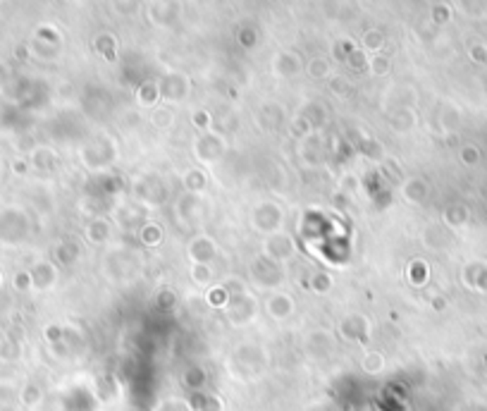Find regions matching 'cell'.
<instances>
[{
  "instance_id": "cell-11",
  "label": "cell",
  "mask_w": 487,
  "mask_h": 411,
  "mask_svg": "<svg viewBox=\"0 0 487 411\" xmlns=\"http://www.w3.org/2000/svg\"><path fill=\"white\" fill-rule=\"evenodd\" d=\"M294 311H296V302H294V297L289 295V292L275 290V292H270V295H268L266 313L273 318V321L285 323V321H289V318L294 316Z\"/></svg>"
},
{
  "instance_id": "cell-37",
  "label": "cell",
  "mask_w": 487,
  "mask_h": 411,
  "mask_svg": "<svg viewBox=\"0 0 487 411\" xmlns=\"http://www.w3.org/2000/svg\"><path fill=\"white\" fill-rule=\"evenodd\" d=\"M461 160L466 163V165H473V163H478V151L476 146H466L461 151Z\"/></svg>"
},
{
  "instance_id": "cell-35",
  "label": "cell",
  "mask_w": 487,
  "mask_h": 411,
  "mask_svg": "<svg viewBox=\"0 0 487 411\" xmlns=\"http://www.w3.org/2000/svg\"><path fill=\"white\" fill-rule=\"evenodd\" d=\"M339 187L344 189V192H359V177H354V175H344V177L339 180Z\"/></svg>"
},
{
  "instance_id": "cell-26",
  "label": "cell",
  "mask_w": 487,
  "mask_h": 411,
  "mask_svg": "<svg viewBox=\"0 0 487 411\" xmlns=\"http://www.w3.org/2000/svg\"><path fill=\"white\" fill-rule=\"evenodd\" d=\"M55 256L62 265H72L79 258V246L75 244V241H62V244L58 246Z\"/></svg>"
},
{
  "instance_id": "cell-38",
  "label": "cell",
  "mask_w": 487,
  "mask_h": 411,
  "mask_svg": "<svg viewBox=\"0 0 487 411\" xmlns=\"http://www.w3.org/2000/svg\"><path fill=\"white\" fill-rule=\"evenodd\" d=\"M346 89H349V82L344 80V77H334V80H332V91H334V94H346Z\"/></svg>"
},
{
  "instance_id": "cell-16",
  "label": "cell",
  "mask_w": 487,
  "mask_h": 411,
  "mask_svg": "<svg viewBox=\"0 0 487 411\" xmlns=\"http://www.w3.org/2000/svg\"><path fill=\"white\" fill-rule=\"evenodd\" d=\"M273 70H275V75L282 77V80H289V77H296L301 72V60L292 53V50H280L273 60Z\"/></svg>"
},
{
  "instance_id": "cell-27",
  "label": "cell",
  "mask_w": 487,
  "mask_h": 411,
  "mask_svg": "<svg viewBox=\"0 0 487 411\" xmlns=\"http://www.w3.org/2000/svg\"><path fill=\"white\" fill-rule=\"evenodd\" d=\"M155 306H158L160 311L175 309V306H177V295H175V290H170V287H163V290L155 295Z\"/></svg>"
},
{
  "instance_id": "cell-17",
  "label": "cell",
  "mask_w": 487,
  "mask_h": 411,
  "mask_svg": "<svg viewBox=\"0 0 487 411\" xmlns=\"http://www.w3.org/2000/svg\"><path fill=\"white\" fill-rule=\"evenodd\" d=\"M29 278H31V287H36V290H50V287H55L58 270H55V265L48 263V261H41V263L29 273Z\"/></svg>"
},
{
  "instance_id": "cell-19",
  "label": "cell",
  "mask_w": 487,
  "mask_h": 411,
  "mask_svg": "<svg viewBox=\"0 0 487 411\" xmlns=\"http://www.w3.org/2000/svg\"><path fill=\"white\" fill-rule=\"evenodd\" d=\"M299 158L301 163H304L306 168H318L320 165V160H322V155L318 151V143H315V136H306L304 143L299 146Z\"/></svg>"
},
{
  "instance_id": "cell-13",
  "label": "cell",
  "mask_w": 487,
  "mask_h": 411,
  "mask_svg": "<svg viewBox=\"0 0 487 411\" xmlns=\"http://www.w3.org/2000/svg\"><path fill=\"white\" fill-rule=\"evenodd\" d=\"M84 237H87L89 244H94V246L108 244L110 237H113V220L105 218V215H96V218H91L89 225L84 227Z\"/></svg>"
},
{
  "instance_id": "cell-34",
  "label": "cell",
  "mask_w": 487,
  "mask_h": 411,
  "mask_svg": "<svg viewBox=\"0 0 487 411\" xmlns=\"http://www.w3.org/2000/svg\"><path fill=\"white\" fill-rule=\"evenodd\" d=\"M153 125L158 129H168L170 125H173V113H170V110H155V113H153Z\"/></svg>"
},
{
  "instance_id": "cell-24",
  "label": "cell",
  "mask_w": 487,
  "mask_h": 411,
  "mask_svg": "<svg viewBox=\"0 0 487 411\" xmlns=\"http://www.w3.org/2000/svg\"><path fill=\"white\" fill-rule=\"evenodd\" d=\"M308 287L315 292V295H327V292H332V275L330 273H325V270H315L311 280H308Z\"/></svg>"
},
{
  "instance_id": "cell-20",
  "label": "cell",
  "mask_w": 487,
  "mask_h": 411,
  "mask_svg": "<svg viewBox=\"0 0 487 411\" xmlns=\"http://www.w3.org/2000/svg\"><path fill=\"white\" fill-rule=\"evenodd\" d=\"M442 218L449 227H464L466 223H469L471 215H469V208H466L464 204H452V206H447Z\"/></svg>"
},
{
  "instance_id": "cell-30",
  "label": "cell",
  "mask_w": 487,
  "mask_h": 411,
  "mask_svg": "<svg viewBox=\"0 0 487 411\" xmlns=\"http://www.w3.org/2000/svg\"><path fill=\"white\" fill-rule=\"evenodd\" d=\"M308 75L313 77V80H325V77H330V62L322 60V57H315L308 65Z\"/></svg>"
},
{
  "instance_id": "cell-3",
  "label": "cell",
  "mask_w": 487,
  "mask_h": 411,
  "mask_svg": "<svg viewBox=\"0 0 487 411\" xmlns=\"http://www.w3.org/2000/svg\"><path fill=\"white\" fill-rule=\"evenodd\" d=\"M248 278H251V283L258 287V290L275 292V290H280L282 283H285V268H282V263H278V261L258 253V256L251 261V265H248Z\"/></svg>"
},
{
  "instance_id": "cell-28",
  "label": "cell",
  "mask_w": 487,
  "mask_h": 411,
  "mask_svg": "<svg viewBox=\"0 0 487 411\" xmlns=\"http://www.w3.org/2000/svg\"><path fill=\"white\" fill-rule=\"evenodd\" d=\"M208 304L210 306H215V309H225V304H227V290H225V285H210L208 287Z\"/></svg>"
},
{
  "instance_id": "cell-8",
  "label": "cell",
  "mask_w": 487,
  "mask_h": 411,
  "mask_svg": "<svg viewBox=\"0 0 487 411\" xmlns=\"http://www.w3.org/2000/svg\"><path fill=\"white\" fill-rule=\"evenodd\" d=\"M371 321L363 316V313H349L339 321V335L344 337L346 342H371Z\"/></svg>"
},
{
  "instance_id": "cell-12",
  "label": "cell",
  "mask_w": 487,
  "mask_h": 411,
  "mask_svg": "<svg viewBox=\"0 0 487 411\" xmlns=\"http://www.w3.org/2000/svg\"><path fill=\"white\" fill-rule=\"evenodd\" d=\"M334 347H337V340L330 330H311L306 335V351L318 361H325L327 356H332Z\"/></svg>"
},
{
  "instance_id": "cell-23",
  "label": "cell",
  "mask_w": 487,
  "mask_h": 411,
  "mask_svg": "<svg viewBox=\"0 0 487 411\" xmlns=\"http://www.w3.org/2000/svg\"><path fill=\"white\" fill-rule=\"evenodd\" d=\"M406 275H409V283L416 285V287H423L427 283V275H430V270H427V263L425 261H411L409 263V270H406Z\"/></svg>"
},
{
  "instance_id": "cell-36",
  "label": "cell",
  "mask_w": 487,
  "mask_h": 411,
  "mask_svg": "<svg viewBox=\"0 0 487 411\" xmlns=\"http://www.w3.org/2000/svg\"><path fill=\"white\" fill-rule=\"evenodd\" d=\"M194 125L199 129H206L208 132V125H210V115L206 110H199V113H194Z\"/></svg>"
},
{
  "instance_id": "cell-9",
  "label": "cell",
  "mask_w": 487,
  "mask_h": 411,
  "mask_svg": "<svg viewBox=\"0 0 487 411\" xmlns=\"http://www.w3.org/2000/svg\"><path fill=\"white\" fill-rule=\"evenodd\" d=\"M187 258H189V265L192 263L210 265L218 258V241L210 237V234H196L187 246Z\"/></svg>"
},
{
  "instance_id": "cell-22",
  "label": "cell",
  "mask_w": 487,
  "mask_h": 411,
  "mask_svg": "<svg viewBox=\"0 0 487 411\" xmlns=\"http://www.w3.org/2000/svg\"><path fill=\"white\" fill-rule=\"evenodd\" d=\"M139 239L143 246H158L163 241V227L158 223H143L139 230Z\"/></svg>"
},
{
  "instance_id": "cell-33",
  "label": "cell",
  "mask_w": 487,
  "mask_h": 411,
  "mask_svg": "<svg viewBox=\"0 0 487 411\" xmlns=\"http://www.w3.org/2000/svg\"><path fill=\"white\" fill-rule=\"evenodd\" d=\"M390 57H385V55H380V53H375V57L371 62H368V67H371L373 75H387L390 72Z\"/></svg>"
},
{
  "instance_id": "cell-29",
  "label": "cell",
  "mask_w": 487,
  "mask_h": 411,
  "mask_svg": "<svg viewBox=\"0 0 487 411\" xmlns=\"http://www.w3.org/2000/svg\"><path fill=\"white\" fill-rule=\"evenodd\" d=\"M160 99V89H158V84H143L139 89V101L141 106H153V103Z\"/></svg>"
},
{
  "instance_id": "cell-31",
  "label": "cell",
  "mask_w": 487,
  "mask_h": 411,
  "mask_svg": "<svg viewBox=\"0 0 487 411\" xmlns=\"http://www.w3.org/2000/svg\"><path fill=\"white\" fill-rule=\"evenodd\" d=\"M392 127H394V132H409V129L413 127L411 110H399V113L394 115V120H392Z\"/></svg>"
},
{
  "instance_id": "cell-32",
  "label": "cell",
  "mask_w": 487,
  "mask_h": 411,
  "mask_svg": "<svg viewBox=\"0 0 487 411\" xmlns=\"http://www.w3.org/2000/svg\"><path fill=\"white\" fill-rule=\"evenodd\" d=\"M383 43H385L383 31H375V29H371V31H368V34L363 36V45H366L368 50H375V53H378V50L383 48Z\"/></svg>"
},
{
  "instance_id": "cell-2",
  "label": "cell",
  "mask_w": 487,
  "mask_h": 411,
  "mask_svg": "<svg viewBox=\"0 0 487 411\" xmlns=\"http://www.w3.org/2000/svg\"><path fill=\"white\" fill-rule=\"evenodd\" d=\"M141 270V258L134 251L124 249H113L105 256V275L113 280L115 285H127L131 283Z\"/></svg>"
},
{
  "instance_id": "cell-4",
  "label": "cell",
  "mask_w": 487,
  "mask_h": 411,
  "mask_svg": "<svg viewBox=\"0 0 487 411\" xmlns=\"http://www.w3.org/2000/svg\"><path fill=\"white\" fill-rule=\"evenodd\" d=\"M285 225V208L278 201H258L251 211V227L263 237L282 232Z\"/></svg>"
},
{
  "instance_id": "cell-14",
  "label": "cell",
  "mask_w": 487,
  "mask_h": 411,
  "mask_svg": "<svg viewBox=\"0 0 487 411\" xmlns=\"http://www.w3.org/2000/svg\"><path fill=\"white\" fill-rule=\"evenodd\" d=\"M160 99L170 103H182L189 96V80L184 75H168L160 82Z\"/></svg>"
},
{
  "instance_id": "cell-6",
  "label": "cell",
  "mask_w": 487,
  "mask_h": 411,
  "mask_svg": "<svg viewBox=\"0 0 487 411\" xmlns=\"http://www.w3.org/2000/svg\"><path fill=\"white\" fill-rule=\"evenodd\" d=\"M261 253L285 265L287 261H292L296 253H299V244H296V239L292 234L282 230V232H275V234H270V237H266Z\"/></svg>"
},
{
  "instance_id": "cell-15",
  "label": "cell",
  "mask_w": 487,
  "mask_h": 411,
  "mask_svg": "<svg viewBox=\"0 0 487 411\" xmlns=\"http://www.w3.org/2000/svg\"><path fill=\"white\" fill-rule=\"evenodd\" d=\"M399 194L406 204L420 206L427 199V194H430V187H427V182L423 177H406V180H401Z\"/></svg>"
},
{
  "instance_id": "cell-7",
  "label": "cell",
  "mask_w": 487,
  "mask_h": 411,
  "mask_svg": "<svg viewBox=\"0 0 487 411\" xmlns=\"http://www.w3.org/2000/svg\"><path fill=\"white\" fill-rule=\"evenodd\" d=\"M225 153H227V141L215 132H206L194 143V155L199 158L201 165H215V163L225 158Z\"/></svg>"
},
{
  "instance_id": "cell-18",
  "label": "cell",
  "mask_w": 487,
  "mask_h": 411,
  "mask_svg": "<svg viewBox=\"0 0 487 411\" xmlns=\"http://www.w3.org/2000/svg\"><path fill=\"white\" fill-rule=\"evenodd\" d=\"M182 187L187 194H196V197H201L208 187V172L203 170V168H189L182 177Z\"/></svg>"
},
{
  "instance_id": "cell-10",
  "label": "cell",
  "mask_w": 487,
  "mask_h": 411,
  "mask_svg": "<svg viewBox=\"0 0 487 411\" xmlns=\"http://www.w3.org/2000/svg\"><path fill=\"white\" fill-rule=\"evenodd\" d=\"M175 218H177V223H180V227H194L203 218L201 197L184 192L175 204Z\"/></svg>"
},
{
  "instance_id": "cell-21",
  "label": "cell",
  "mask_w": 487,
  "mask_h": 411,
  "mask_svg": "<svg viewBox=\"0 0 487 411\" xmlns=\"http://www.w3.org/2000/svg\"><path fill=\"white\" fill-rule=\"evenodd\" d=\"M189 280H192L196 287L208 290L210 283H213V268H210V265H203V263H192L189 265Z\"/></svg>"
},
{
  "instance_id": "cell-25",
  "label": "cell",
  "mask_w": 487,
  "mask_h": 411,
  "mask_svg": "<svg viewBox=\"0 0 487 411\" xmlns=\"http://www.w3.org/2000/svg\"><path fill=\"white\" fill-rule=\"evenodd\" d=\"M361 368L366 371L368 376H378L380 371L385 368V356L380 351H366L363 358H361Z\"/></svg>"
},
{
  "instance_id": "cell-1",
  "label": "cell",
  "mask_w": 487,
  "mask_h": 411,
  "mask_svg": "<svg viewBox=\"0 0 487 411\" xmlns=\"http://www.w3.org/2000/svg\"><path fill=\"white\" fill-rule=\"evenodd\" d=\"M227 290V304H225V316L229 325L234 328H244V325H251L261 313V304L251 292L246 290V285L239 278H227L222 280Z\"/></svg>"
},
{
  "instance_id": "cell-5",
  "label": "cell",
  "mask_w": 487,
  "mask_h": 411,
  "mask_svg": "<svg viewBox=\"0 0 487 411\" xmlns=\"http://www.w3.org/2000/svg\"><path fill=\"white\" fill-rule=\"evenodd\" d=\"M134 197L146 208H158L168 201V185L160 175H143L134 182Z\"/></svg>"
}]
</instances>
